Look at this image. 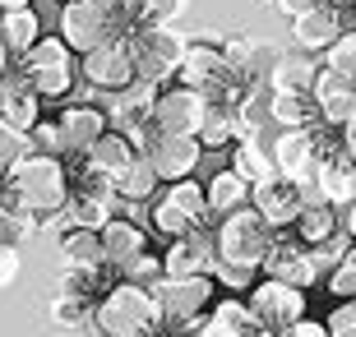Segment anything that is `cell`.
<instances>
[{
	"label": "cell",
	"instance_id": "obj_46",
	"mask_svg": "<svg viewBox=\"0 0 356 337\" xmlns=\"http://www.w3.org/2000/svg\"><path fill=\"white\" fill-rule=\"evenodd\" d=\"M338 139H343V148H347V153L356 157V116L347 120V125H338Z\"/></svg>",
	"mask_w": 356,
	"mask_h": 337
},
{
	"label": "cell",
	"instance_id": "obj_37",
	"mask_svg": "<svg viewBox=\"0 0 356 337\" xmlns=\"http://www.w3.org/2000/svg\"><path fill=\"white\" fill-rule=\"evenodd\" d=\"M199 148L204 153H213V148H232V139H236V120H232V111L227 106H209V116H204V125H199Z\"/></svg>",
	"mask_w": 356,
	"mask_h": 337
},
{
	"label": "cell",
	"instance_id": "obj_41",
	"mask_svg": "<svg viewBox=\"0 0 356 337\" xmlns=\"http://www.w3.org/2000/svg\"><path fill=\"white\" fill-rule=\"evenodd\" d=\"M28 153H33L28 134H19L14 125H5V120H0V176H10V167H14V162H24Z\"/></svg>",
	"mask_w": 356,
	"mask_h": 337
},
{
	"label": "cell",
	"instance_id": "obj_38",
	"mask_svg": "<svg viewBox=\"0 0 356 337\" xmlns=\"http://www.w3.org/2000/svg\"><path fill=\"white\" fill-rule=\"evenodd\" d=\"M120 282H130V286H144V291H153V286L167 277L162 272V254H153V249H144V254H134L130 263H120Z\"/></svg>",
	"mask_w": 356,
	"mask_h": 337
},
{
	"label": "cell",
	"instance_id": "obj_12",
	"mask_svg": "<svg viewBox=\"0 0 356 337\" xmlns=\"http://www.w3.org/2000/svg\"><path fill=\"white\" fill-rule=\"evenodd\" d=\"M245 305H250L259 333H268V337L282 333V328H291L296 319H305V291L282 286V282H268V277H259V282L245 291Z\"/></svg>",
	"mask_w": 356,
	"mask_h": 337
},
{
	"label": "cell",
	"instance_id": "obj_39",
	"mask_svg": "<svg viewBox=\"0 0 356 337\" xmlns=\"http://www.w3.org/2000/svg\"><path fill=\"white\" fill-rule=\"evenodd\" d=\"M148 227H153L162 240H176V236H185L190 227H195V222L185 217L181 208H172L167 199H153V208H148Z\"/></svg>",
	"mask_w": 356,
	"mask_h": 337
},
{
	"label": "cell",
	"instance_id": "obj_19",
	"mask_svg": "<svg viewBox=\"0 0 356 337\" xmlns=\"http://www.w3.org/2000/svg\"><path fill=\"white\" fill-rule=\"evenodd\" d=\"M250 208L273 227V231H291V222L301 217V195H296L291 181L273 176V181H264V185H250Z\"/></svg>",
	"mask_w": 356,
	"mask_h": 337
},
{
	"label": "cell",
	"instance_id": "obj_50",
	"mask_svg": "<svg viewBox=\"0 0 356 337\" xmlns=\"http://www.w3.org/2000/svg\"><path fill=\"white\" fill-rule=\"evenodd\" d=\"M10 65H14V60H10V51H5V42H0V79L10 74Z\"/></svg>",
	"mask_w": 356,
	"mask_h": 337
},
{
	"label": "cell",
	"instance_id": "obj_20",
	"mask_svg": "<svg viewBox=\"0 0 356 337\" xmlns=\"http://www.w3.org/2000/svg\"><path fill=\"white\" fill-rule=\"evenodd\" d=\"M222 47V60L232 74H241L245 83H264L268 69H273V47H264V42L254 38V33H232V38L218 42Z\"/></svg>",
	"mask_w": 356,
	"mask_h": 337
},
{
	"label": "cell",
	"instance_id": "obj_32",
	"mask_svg": "<svg viewBox=\"0 0 356 337\" xmlns=\"http://www.w3.org/2000/svg\"><path fill=\"white\" fill-rule=\"evenodd\" d=\"M227 171H236L245 185H264V181L277 176L264 139H236V143H232V162H227Z\"/></svg>",
	"mask_w": 356,
	"mask_h": 337
},
{
	"label": "cell",
	"instance_id": "obj_35",
	"mask_svg": "<svg viewBox=\"0 0 356 337\" xmlns=\"http://www.w3.org/2000/svg\"><path fill=\"white\" fill-rule=\"evenodd\" d=\"M343 231V213L329 204H315V208H301V217L291 222V236L301 240V245H324V240H333V236Z\"/></svg>",
	"mask_w": 356,
	"mask_h": 337
},
{
	"label": "cell",
	"instance_id": "obj_43",
	"mask_svg": "<svg viewBox=\"0 0 356 337\" xmlns=\"http://www.w3.org/2000/svg\"><path fill=\"white\" fill-rule=\"evenodd\" d=\"M324 333L329 337H356V300H343V305L324 319Z\"/></svg>",
	"mask_w": 356,
	"mask_h": 337
},
{
	"label": "cell",
	"instance_id": "obj_29",
	"mask_svg": "<svg viewBox=\"0 0 356 337\" xmlns=\"http://www.w3.org/2000/svg\"><path fill=\"white\" fill-rule=\"evenodd\" d=\"M268 125L277 130H310L319 125V106L310 92H273L268 97Z\"/></svg>",
	"mask_w": 356,
	"mask_h": 337
},
{
	"label": "cell",
	"instance_id": "obj_13",
	"mask_svg": "<svg viewBox=\"0 0 356 337\" xmlns=\"http://www.w3.org/2000/svg\"><path fill=\"white\" fill-rule=\"evenodd\" d=\"M347 28H352L347 5H338V0H315L305 14L291 19V42H296L301 51H310V56H324Z\"/></svg>",
	"mask_w": 356,
	"mask_h": 337
},
{
	"label": "cell",
	"instance_id": "obj_33",
	"mask_svg": "<svg viewBox=\"0 0 356 337\" xmlns=\"http://www.w3.org/2000/svg\"><path fill=\"white\" fill-rule=\"evenodd\" d=\"M185 5L190 0H125L120 19H125L130 33H139V28H172L185 14Z\"/></svg>",
	"mask_w": 356,
	"mask_h": 337
},
{
	"label": "cell",
	"instance_id": "obj_16",
	"mask_svg": "<svg viewBox=\"0 0 356 337\" xmlns=\"http://www.w3.org/2000/svg\"><path fill=\"white\" fill-rule=\"evenodd\" d=\"M268 157H273V171L282 181H291V185L315 181V167H319L315 125L310 130H277V139L268 143Z\"/></svg>",
	"mask_w": 356,
	"mask_h": 337
},
{
	"label": "cell",
	"instance_id": "obj_7",
	"mask_svg": "<svg viewBox=\"0 0 356 337\" xmlns=\"http://www.w3.org/2000/svg\"><path fill=\"white\" fill-rule=\"evenodd\" d=\"M56 38L65 42L74 56H88L97 51V47H106L111 38H130V28H125V19H106V14L88 10V5H79V0H65L60 5V14H56Z\"/></svg>",
	"mask_w": 356,
	"mask_h": 337
},
{
	"label": "cell",
	"instance_id": "obj_14",
	"mask_svg": "<svg viewBox=\"0 0 356 337\" xmlns=\"http://www.w3.org/2000/svg\"><path fill=\"white\" fill-rule=\"evenodd\" d=\"M139 157H148L153 176L172 185V181H190V176H195L204 148H199V139H190V134H153Z\"/></svg>",
	"mask_w": 356,
	"mask_h": 337
},
{
	"label": "cell",
	"instance_id": "obj_55",
	"mask_svg": "<svg viewBox=\"0 0 356 337\" xmlns=\"http://www.w3.org/2000/svg\"><path fill=\"white\" fill-rule=\"evenodd\" d=\"M144 337H148V333H144Z\"/></svg>",
	"mask_w": 356,
	"mask_h": 337
},
{
	"label": "cell",
	"instance_id": "obj_31",
	"mask_svg": "<svg viewBox=\"0 0 356 337\" xmlns=\"http://www.w3.org/2000/svg\"><path fill=\"white\" fill-rule=\"evenodd\" d=\"M60 217H65V231H70V227H79V231H102L106 222L116 217V199L70 190V204L60 208Z\"/></svg>",
	"mask_w": 356,
	"mask_h": 337
},
{
	"label": "cell",
	"instance_id": "obj_40",
	"mask_svg": "<svg viewBox=\"0 0 356 337\" xmlns=\"http://www.w3.org/2000/svg\"><path fill=\"white\" fill-rule=\"evenodd\" d=\"M324 282H329V291H333V296L356 300V240H352V249H347L343 259H338V263L329 268V277H324Z\"/></svg>",
	"mask_w": 356,
	"mask_h": 337
},
{
	"label": "cell",
	"instance_id": "obj_18",
	"mask_svg": "<svg viewBox=\"0 0 356 337\" xmlns=\"http://www.w3.org/2000/svg\"><path fill=\"white\" fill-rule=\"evenodd\" d=\"M56 125H60V134H65V143H70V157L88 153L92 143L111 130V125H106V111L97 102H65L56 111Z\"/></svg>",
	"mask_w": 356,
	"mask_h": 337
},
{
	"label": "cell",
	"instance_id": "obj_9",
	"mask_svg": "<svg viewBox=\"0 0 356 337\" xmlns=\"http://www.w3.org/2000/svg\"><path fill=\"white\" fill-rule=\"evenodd\" d=\"M204 116H209L204 92L185 88V83H162L153 97V111H148V125H153V134H190L195 139Z\"/></svg>",
	"mask_w": 356,
	"mask_h": 337
},
{
	"label": "cell",
	"instance_id": "obj_51",
	"mask_svg": "<svg viewBox=\"0 0 356 337\" xmlns=\"http://www.w3.org/2000/svg\"><path fill=\"white\" fill-rule=\"evenodd\" d=\"M347 19H352V28H356V0H352V5H347Z\"/></svg>",
	"mask_w": 356,
	"mask_h": 337
},
{
	"label": "cell",
	"instance_id": "obj_26",
	"mask_svg": "<svg viewBox=\"0 0 356 337\" xmlns=\"http://www.w3.org/2000/svg\"><path fill=\"white\" fill-rule=\"evenodd\" d=\"M56 259H60V268H70V272H97V268H106L97 231H79V227L60 231V240H56Z\"/></svg>",
	"mask_w": 356,
	"mask_h": 337
},
{
	"label": "cell",
	"instance_id": "obj_5",
	"mask_svg": "<svg viewBox=\"0 0 356 337\" xmlns=\"http://www.w3.org/2000/svg\"><path fill=\"white\" fill-rule=\"evenodd\" d=\"M153 324H158L153 296L130 282H116L111 291H102V300L92 305V319H88V328L97 337H144Z\"/></svg>",
	"mask_w": 356,
	"mask_h": 337
},
{
	"label": "cell",
	"instance_id": "obj_49",
	"mask_svg": "<svg viewBox=\"0 0 356 337\" xmlns=\"http://www.w3.org/2000/svg\"><path fill=\"white\" fill-rule=\"evenodd\" d=\"M33 5H38V0H0V14L5 10H33Z\"/></svg>",
	"mask_w": 356,
	"mask_h": 337
},
{
	"label": "cell",
	"instance_id": "obj_24",
	"mask_svg": "<svg viewBox=\"0 0 356 337\" xmlns=\"http://www.w3.org/2000/svg\"><path fill=\"white\" fill-rule=\"evenodd\" d=\"M319 69H324V60L310 56V51H301V47L277 51L273 56V69H268V88H273V92H310Z\"/></svg>",
	"mask_w": 356,
	"mask_h": 337
},
{
	"label": "cell",
	"instance_id": "obj_17",
	"mask_svg": "<svg viewBox=\"0 0 356 337\" xmlns=\"http://www.w3.org/2000/svg\"><path fill=\"white\" fill-rule=\"evenodd\" d=\"M42 106H47V102L33 92V83H28V79L10 65V74L0 79V120H5V125H14L19 134H28L42 116H47Z\"/></svg>",
	"mask_w": 356,
	"mask_h": 337
},
{
	"label": "cell",
	"instance_id": "obj_2",
	"mask_svg": "<svg viewBox=\"0 0 356 337\" xmlns=\"http://www.w3.org/2000/svg\"><path fill=\"white\" fill-rule=\"evenodd\" d=\"M5 185H10L14 199L28 204L38 217H56V213L70 204V167L60 157H47V153H28L24 162H14Z\"/></svg>",
	"mask_w": 356,
	"mask_h": 337
},
{
	"label": "cell",
	"instance_id": "obj_27",
	"mask_svg": "<svg viewBox=\"0 0 356 337\" xmlns=\"http://www.w3.org/2000/svg\"><path fill=\"white\" fill-rule=\"evenodd\" d=\"M42 33H47V24H42L38 5H33V10H5L0 14V42H5L10 60H19V56L33 51Z\"/></svg>",
	"mask_w": 356,
	"mask_h": 337
},
{
	"label": "cell",
	"instance_id": "obj_23",
	"mask_svg": "<svg viewBox=\"0 0 356 337\" xmlns=\"http://www.w3.org/2000/svg\"><path fill=\"white\" fill-rule=\"evenodd\" d=\"M310 97H315V106H319V120L333 125V130L356 116V88L347 83L343 74H333V69H319V74H315Z\"/></svg>",
	"mask_w": 356,
	"mask_h": 337
},
{
	"label": "cell",
	"instance_id": "obj_8",
	"mask_svg": "<svg viewBox=\"0 0 356 337\" xmlns=\"http://www.w3.org/2000/svg\"><path fill=\"white\" fill-rule=\"evenodd\" d=\"M185 47H190V38L176 33V28H139V33H130L134 74L144 79V83H158V88H162V83L176 74Z\"/></svg>",
	"mask_w": 356,
	"mask_h": 337
},
{
	"label": "cell",
	"instance_id": "obj_45",
	"mask_svg": "<svg viewBox=\"0 0 356 337\" xmlns=\"http://www.w3.org/2000/svg\"><path fill=\"white\" fill-rule=\"evenodd\" d=\"M79 5H88V10H97V14H106V19H116V14L125 10V0H79Z\"/></svg>",
	"mask_w": 356,
	"mask_h": 337
},
{
	"label": "cell",
	"instance_id": "obj_21",
	"mask_svg": "<svg viewBox=\"0 0 356 337\" xmlns=\"http://www.w3.org/2000/svg\"><path fill=\"white\" fill-rule=\"evenodd\" d=\"M315 185L324 190V204L329 208H352L356 204V157L347 148H333L329 157H319L315 167Z\"/></svg>",
	"mask_w": 356,
	"mask_h": 337
},
{
	"label": "cell",
	"instance_id": "obj_11",
	"mask_svg": "<svg viewBox=\"0 0 356 337\" xmlns=\"http://www.w3.org/2000/svg\"><path fill=\"white\" fill-rule=\"evenodd\" d=\"M79 79L88 83L92 92H125L134 83V51H130V38H111L106 47H97V51L79 56Z\"/></svg>",
	"mask_w": 356,
	"mask_h": 337
},
{
	"label": "cell",
	"instance_id": "obj_30",
	"mask_svg": "<svg viewBox=\"0 0 356 337\" xmlns=\"http://www.w3.org/2000/svg\"><path fill=\"white\" fill-rule=\"evenodd\" d=\"M204 204H209V217H218L222 222L227 213H236V208H245L250 204V185L241 181L236 171H218V176H209L204 181Z\"/></svg>",
	"mask_w": 356,
	"mask_h": 337
},
{
	"label": "cell",
	"instance_id": "obj_47",
	"mask_svg": "<svg viewBox=\"0 0 356 337\" xmlns=\"http://www.w3.org/2000/svg\"><path fill=\"white\" fill-rule=\"evenodd\" d=\"M273 5H277L282 14H291V19H296V14H305L310 5H315V0H273Z\"/></svg>",
	"mask_w": 356,
	"mask_h": 337
},
{
	"label": "cell",
	"instance_id": "obj_3",
	"mask_svg": "<svg viewBox=\"0 0 356 337\" xmlns=\"http://www.w3.org/2000/svg\"><path fill=\"white\" fill-rule=\"evenodd\" d=\"M273 236H277L273 227H268V222L259 217L250 204H245V208L227 213V217L213 227V254H218V263H232V268L259 272L268 245H273Z\"/></svg>",
	"mask_w": 356,
	"mask_h": 337
},
{
	"label": "cell",
	"instance_id": "obj_22",
	"mask_svg": "<svg viewBox=\"0 0 356 337\" xmlns=\"http://www.w3.org/2000/svg\"><path fill=\"white\" fill-rule=\"evenodd\" d=\"M199 337H264V333H259L250 305L241 296H218L209 314L199 319Z\"/></svg>",
	"mask_w": 356,
	"mask_h": 337
},
{
	"label": "cell",
	"instance_id": "obj_4",
	"mask_svg": "<svg viewBox=\"0 0 356 337\" xmlns=\"http://www.w3.org/2000/svg\"><path fill=\"white\" fill-rule=\"evenodd\" d=\"M14 69L33 83V92H38L42 102H60V97H70L74 83H79V56L70 51L60 38H47V33L38 38V47L28 56L14 60Z\"/></svg>",
	"mask_w": 356,
	"mask_h": 337
},
{
	"label": "cell",
	"instance_id": "obj_34",
	"mask_svg": "<svg viewBox=\"0 0 356 337\" xmlns=\"http://www.w3.org/2000/svg\"><path fill=\"white\" fill-rule=\"evenodd\" d=\"M158 176H153V167H148V157H130V167L120 171L116 181H111V190H116V204L120 208H134L144 204V199L158 195Z\"/></svg>",
	"mask_w": 356,
	"mask_h": 337
},
{
	"label": "cell",
	"instance_id": "obj_44",
	"mask_svg": "<svg viewBox=\"0 0 356 337\" xmlns=\"http://www.w3.org/2000/svg\"><path fill=\"white\" fill-rule=\"evenodd\" d=\"M10 282H19V249L5 245L0 249V286H10Z\"/></svg>",
	"mask_w": 356,
	"mask_h": 337
},
{
	"label": "cell",
	"instance_id": "obj_28",
	"mask_svg": "<svg viewBox=\"0 0 356 337\" xmlns=\"http://www.w3.org/2000/svg\"><path fill=\"white\" fill-rule=\"evenodd\" d=\"M130 157H139L130 148V139H125V134H116V130H106L102 139L88 148V153H79V162L88 171H97V176H106V181H116L120 171L130 167Z\"/></svg>",
	"mask_w": 356,
	"mask_h": 337
},
{
	"label": "cell",
	"instance_id": "obj_42",
	"mask_svg": "<svg viewBox=\"0 0 356 337\" xmlns=\"http://www.w3.org/2000/svg\"><path fill=\"white\" fill-rule=\"evenodd\" d=\"M209 277H213V282H222L227 291H236V296L254 286V272L250 268H232V263H218V259H213V272H209Z\"/></svg>",
	"mask_w": 356,
	"mask_h": 337
},
{
	"label": "cell",
	"instance_id": "obj_54",
	"mask_svg": "<svg viewBox=\"0 0 356 337\" xmlns=\"http://www.w3.org/2000/svg\"><path fill=\"white\" fill-rule=\"evenodd\" d=\"M56 5H65V0H56Z\"/></svg>",
	"mask_w": 356,
	"mask_h": 337
},
{
	"label": "cell",
	"instance_id": "obj_1",
	"mask_svg": "<svg viewBox=\"0 0 356 337\" xmlns=\"http://www.w3.org/2000/svg\"><path fill=\"white\" fill-rule=\"evenodd\" d=\"M116 282H120V272L111 268V263L97 268V272H70V268H60L51 296H47V319L56 324V333L70 337V333H79V328H88L92 305H97L102 291H111Z\"/></svg>",
	"mask_w": 356,
	"mask_h": 337
},
{
	"label": "cell",
	"instance_id": "obj_25",
	"mask_svg": "<svg viewBox=\"0 0 356 337\" xmlns=\"http://www.w3.org/2000/svg\"><path fill=\"white\" fill-rule=\"evenodd\" d=\"M97 240H102V259L111 263V268L130 263L134 254H144V249H148V231L134 217H120V213L97 231Z\"/></svg>",
	"mask_w": 356,
	"mask_h": 337
},
{
	"label": "cell",
	"instance_id": "obj_53",
	"mask_svg": "<svg viewBox=\"0 0 356 337\" xmlns=\"http://www.w3.org/2000/svg\"><path fill=\"white\" fill-rule=\"evenodd\" d=\"M338 5H352V0H338Z\"/></svg>",
	"mask_w": 356,
	"mask_h": 337
},
{
	"label": "cell",
	"instance_id": "obj_52",
	"mask_svg": "<svg viewBox=\"0 0 356 337\" xmlns=\"http://www.w3.org/2000/svg\"><path fill=\"white\" fill-rule=\"evenodd\" d=\"M259 5H273V0H259Z\"/></svg>",
	"mask_w": 356,
	"mask_h": 337
},
{
	"label": "cell",
	"instance_id": "obj_10",
	"mask_svg": "<svg viewBox=\"0 0 356 337\" xmlns=\"http://www.w3.org/2000/svg\"><path fill=\"white\" fill-rule=\"evenodd\" d=\"M259 272H264L268 282L296 286V291H310L315 282H324V272H319V263H315V249L301 245V240H296V236H287V231L273 236V245H268Z\"/></svg>",
	"mask_w": 356,
	"mask_h": 337
},
{
	"label": "cell",
	"instance_id": "obj_36",
	"mask_svg": "<svg viewBox=\"0 0 356 337\" xmlns=\"http://www.w3.org/2000/svg\"><path fill=\"white\" fill-rule=\"evenodd\" d=\"M162 199H167L172 208H181V213H185L190 222H195V227H209V204H204V181H195V176H190V181H172Z\"/></svg>",
	"mask_w": 356,
	"mask_h": 337
},
{
	"label": "cell",
	"instance_id": "obj_48",
	"mask_svg": "<svg viewBox=\"0 0 356 337\" xmlns=\"http://www.w3.org/2000/svg\"><path fill=\"white\" fill-rule=\"evenodd\" d=\"M343 231L356 240V204H352V208H343Z\"/></svg>",
	"mask_w": 356,
	"mask_h": 337
},
{
	"label": "cell",
	"instance_id": "obj_6",
	"mask_svg": "<svg viewBox=\"0 0 356 337\" xmlns=\"http://www.w3.org/2000/svg\"><path fill=\"white\" fill-rule=\"evenodd\" d=\"M148 296H153V314L162 328H190L218 300V282L213 277H162Z\"/></svg>",
	"mask_w": 356,
	"mask_h": 337
},
{
	"label": "cell",
	"instance_id": "obj_15",
	"mask_svg": "<svg viewBox=\"0 0 356 337\" xmlns=\"http://www.w3.org/2000/svg\"><path fill=\"white\" fill-rule=\"evenodd\" d=\"M213 227H190L185 236L167 240L162 249V272L167 277H209L213 272Z\"/></svg>",
	"mask_w": 356,
	"mask_h": 337
}]
</instances>
